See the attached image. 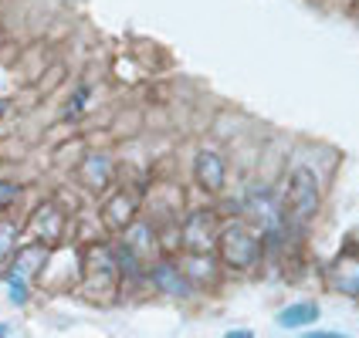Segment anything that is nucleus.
<instances>
[{
	"instance_id": "nucleus-11",
	"label": "nucleus",
	"mask_w": 359,
	"mask_h": 338,
	"mask_svg": "<svg viewBox=\"0 0 359 338\" xmlns=\"http://www.w3.org/2000/svg\"><path fill=\"white\" fill-rule=\"evenodd\" d=\"M190 284H210L214 274H217V264L210 260V254H190V264L187 267H180Z\"/></svg>"
},
{
	"instance_id": "nucleus-3",
	"label": "nucleus",
	"mask_w": 359,
	"mask_h": 338,
	"mask_svg": "<svg viewBox=\"0 0 359 338\" xmlns=\"http://www.w3.org/2000/svg\"><path fill=\"white\" fill-rule=\"evenodd\" d=\"M119 284V267H116V251L109 244H88L81 254V288L92 295H112Z\"/></svg>"
},
{
	"instance_id": "nucleus-4",
	"label": "nucleus",
	"mask_w": 359,
	"mask_h": 338,
	"mask_svg": "<svg viewBox=\"0 0 359 338\" xmlns=\"http://www.w3.org/2000/svg\"><path fill=\"white\" fill-rule=\"evenodd\" d=\"M220 234V220L214 210H194L190 217L183 220V247L187 254H214Z\"/></svg>"
},
{
	"instance_id": "nucleus-5",
	"label": "nucleus",
	"mask_w": 359,
	"mask_h": 338,
	"mask_svg": "<svg viewBox=\"0 0 359 338\" xmlns=\"http://www.w3.org/2000/svg\"><path fill=\"white\" fill-rule=\"evenodd\" d=\"M136 213H140V197L133 190H116L112 197L105 199V206H102L105 227L109 230H119V234L136 223Z\"/></svg>"
},
{
	"instance_id": "nucleus-18",
	"label": "nucleus",
	"mask_w": 359,
	"mask_h": 338,
	"mask_svg": "<svg viewBox=\"0 0 359 338\" xmlns=\"http://www.w3.org/2000/svg\"><path fill=\"white\" fill-rule=\"evenodd\" d=\"M305 338H353V335H342V332H305Z\"/></svg>"
},
{
	"instance_id": "nucleus-12",
	"label": "nucleus",
	"mask_w": 359,
	"mask_h": 338,
	"mask_svg": "<svg viewBox=\"0 0 359 338\" xmlns=\"http://www.w3.org/2000/svg\"><path fill=\"white\" fill-rule=\"evenodd\" d=\"M126 247L136 254V258H146L153 247H156V240H153V230H149V223H133L129 227V240H126Z\"/></svg>"
},
{
	"instance_id": "nucleus-6",
	"label": "nucleus",
	"mask_w": 359,
	"mask_h": 338,
	"mask_svg": "<svg viewBox=\"0 0 359 338\" xmlns=\"http://www.w3.org/2000/svg\"><path fill=\"white\" fill-rule=\"evenodd\" d=\"M194 179L200 183V190L207 193H220L224 183H227V162L217 149H200L197 160H194Z\"/></svg>"
},
{
	"instance_id": "nucleus-2",
	"label": "nucleus",
	"mask_w": 359,
	"mask_h": 338,
	"mask_svg": "<svg viewBox=\"0 0 359 338\" xmlns=\"http://www.w3.org/2000/svg\"><path fill=\"white\" fill-rule=\"evenodd\" d=\"M319 203H322V190H319V176L316 169L309 166H295L288 173V190H285V223L288 227H309L316 213H319Z\"/></svg>"
},
{
	"instance_id": "nucleus-13",
	"label": "nucleus",
	"mask_w": 359,
	"mask_h": 338,
	"mask_svg": "<svg viewBox=\"0 0 359 338\" xmlns=\"http://www.w3.org/2000/svg\"><path fill=\"white\" fill-rule=\"evenodd\" d=\"M81 173L88 176L92 186H105V183H109V160H105V156H88L85 166H81Z\"/></svg>"
},
{
	"instance_id": "nucleus-16",
	"label": "nucleus",
	"mask_w": 359,
	"mask_h": 338,
	"mask_svg": "<svg viewBox=\"0 0 359 338\" xmlns=\"http://www.w3.org/2000/svg\"><path fill=\"white\" fill-rule=\"evenodd\" d=\"M7 284H11V301H14V304H24V301H27V281H18L7 274Z\"/></svg>"
},
{
	"instance_id": "nucleus-1",
	"label": "nucleus",
	"mask_w": 359,
	"mask_h": 338,
	"mask_svg": "<svg viewBox=\"0 0 359 338\" xmlns=\"http://www.w3.org/2000/svg\"><path fill=\"white\" fill-rule=\"evenodd\" d=\"M217 260L231 271H251L261 264V254H264V244H261V234L244 223V220H227L217 234Z\"/></svg>"
},
{
	"instance_id": "nucleus-8",
	"label": "nucleus",
	"mask_w": 359,
	"mask_h": 338,
	"mask_svg": "<svg viewBox=\"0 0 359 338\" xmlns=\"http://www.w3.org/2000/svg\"><path fill=\"white\" fill-rule=\"evenodd\" d=\"M149 281L166 291V295H173V298H187L190 291H194V284L187 281V274L180 271L173 260H153V267H149Z\"/></svg>"
},
{
	"instance_id": "nucleus-9",
	"label": "nucleus",
	"mask_w": 359,
	"mask_h": 338,
	"mask_svg": "<svg viewBox=\"0 0 359 338\" xmlns=\"http://www.w3.org/2000/svg\"><path fill=\"white\" fill-rule=\"evenodd\" d=\"M319 318H322L319 301H295V304L281 308L278 318H275V325L285 328V332H305V328H312Z\"/></svg>"
},
{
	"instance_id": "nucleus-14",
	"label": "nucleus",
	"mask_w": 359,
	"mask_h": 338,
	"mask_svg": "<svg viewBox=\"0 0 359 338\" xmlns=\"http://www.w3.org/2000/svg\"><path fill=\"white\" fill-rule=\"evenodd\" d=\"M14 247H18V227L11 220H0V264L14 254Z\"/></svg>"
},
{
	"instance_id": "nucleus-15",
	"label": "nucleus",
	"mask_w": 359,
	"mask_h": 338,
	"mask_svg": "<svg viewBox=\"0 0 359 338\" xmlns=\"http://www.w3.org/2000/svg\"><path fill=\"white\" fill-rule=\"evenodd\" d=\"M18 197H20V183H14V179H0V213L11 210V206L18 203Z\"/></svg>"
},
{
	"instance_id": "nucleus-10",
	"label": "nucleus",
	"mask_w": 359,
	"mask_h": 338,
	"mask_svg": "<svg viewBox=\"0 0 359 338\" xmlns=\"http://www.w3.org/2000/svg\"><path fill=\"white\" fill-rule=\"evenodd\" d=\"M44 260H48V247H44V244H27L24 251L14 254V264H11V271H7V274L31 284V278L44 267Z\"/></svg>"
},
{
	"instance_id": "nucleus-17",
	"label": "nucleus",
	"mask_w": 359,
	"mask_h": 338,
	"mask_svg": "<svg viewBox=\"0 0 359 338\" xmlns=\"http://www.w3.org/2000/svg\"><path fill=\"white\" fill-rule=\"evenodd\" d=\"M224 338H255L251 328H231V332H224Z\"/></svg>"
},
{
	"instance_id": "nucleus-7",
	"label": "nucleus",
	"mask_w": 359,
	"mask_h": 338,
	"mask_svg": "<svg viewBox=\"0 0 359 338\" xmlns=\"http://www.w3.org/2000/svg\"><path fill=\"white\" fill-rule=\"evenodd\" d=\"M27 230L34 234V244H44V247H51L55 240H61L65 234V213H61L55 203H41L38 210H34V217L27 223Z\"/></svg>"
},
{
	"instance_id": "nucleus-19",
	"label": "nucleus",
	"mask_w": 359,
	"mask_h": 338,
	"mask_svg": "<svg viewBox=\"0 0 359 338\" xmlns=\"http://www.w3.org/2000/svg\"><path fill=\"white\" fill-rule=\"evenodd\" d=\"M0 338H7V328H4V325H0Z\"/></svg>"
}]
</instances>
